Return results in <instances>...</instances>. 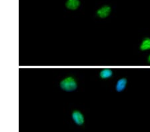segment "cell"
<instances>
[{
	"mask_svg": "<svg viewBox=\"0 0 150 132\" xmlns=\"http://www.w3.org/2000/svg\"><path fill=\"white\" fill-rule=\"evenodd\" d=\"M147 62H148L149 64H150V54L149 55L148 57H147Z\"/></svg>",
	"mask_w": 150,
	"mask_h": 132,
	"instance_id": "8",
	"label": "cell"
},
{
	"mask_svg": "<svg viewBox=\"0 0 150 132\" xmlns=\"http://www.w3.org/2000/svg\"><path fill=\"white\" fill-rule=\"evenodd\" d=\"M139 49L142 52L150 50V37H146L142 40L139 45Z\"/></svg>",
	"mask_w": 150,
	"mask_h": 132,
	"instance_id": "7",
	"label": "cell"
},
{
	"mask_svg": "<svg viewBox=\"0 0 150 132\" xmlns=\"http://www.w3.org/2000/svg\"><path fill=\"white\" fill-rule=\"evenodd\" d=\"M111 11H112V9H111L110 6H103L97 11L96 13L97 16H98L100 18L105 19L110 15Z\"/></svg>",
	"mask_w": 150,
	"mask_h": 132,
	"instance_id": "3",
	"label": "cell"
},
{
	"mask_svg": "<svg viewBox=\"0 0 150 132\" xmlns=\"http://www.w3.org/2000/svg\"><path fill=\"white\" fill-rule=\"evenodd\" d=\"M80 5L79 0H67L66 3V8L70 10H76Z\"/></svg>",
	"mask_w": 150,
	"mask_h": 132,
	"instance_id": "5",
	"label": "cell"
},
{
	"mask_svg": "<svg viewBox=\"0 0 150 132\" xmlns=\"http://www.w3.org/2000/svg\"><path fill=\"white\" fill-rule=\"evenodd\" d=\"M71 118L77 126H82L85 122V118L82 113L79 110L75 109L71 113Z\"/></svg>",
	"mask_w": 150,
	"mask_h": 132,
	"instance_id": "2",
	"label": "cell"
},
{
	"mask_svg": "<svg viewBox=\"0 0 150 132\" xmlns=\"http://www.w3.org/2000/svg\"><path fill=\"white\" fill-rule=\"evenodd\" d=\"M113 71L112 69L110 68H105L101 69L100 72V77L101 79H103V80H106V79H109L112 78L113 76Z\"/></svg>",
	"mask_w": 150,
	"mask_h": 132,
	"instance_id": "6",
	"label": "cell"
},
{
	"mask_svg": "<svg viewBox=\"0 0 150 132\" xmlns=\"http://www.w3.org/2000/svg\"><path fill=\"white\" fill-rule=\"evenodd\" d=\"M59 87L65 92H74L77 88V80L73 76H67L60 81Z\"/></svg>",
	"mask_w": 150,
	"mask_h": 132,
	"instance_id": "1",
	"label": "cell"
},
{
	"mask_svg": "<svg viewBox=\"0 0 150 132\" xmlns=\"http://www.w3.org/2000/svg\"><path fill=\"white\" fill-rule=\"evenodd\" d=\"M127 84V79L125 78H120L117 81L115 85V90L117 92H122L126 88Z\"/></svg>",
	"mask_w": 150,
	"mask_h": 132,
	"instance_id": "4",
	"label": "cell"
}]
</instances>
